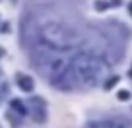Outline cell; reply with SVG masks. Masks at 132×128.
Here are the masks:
<instances>
[{"instance_id": "cell-5", "label": "cell", "mask_w": 132, "mask_h": 128, "mask_svg": "<svg viewBox=\"0 0 132 128\" xmlns=\"http://www.w3.org/2000/svg\"><path fill=\"white\" fill-rule=\"evenodd\" d=\"M10 108H12V111L19 113L20 116H24V115L27 113V106L24 105L22 100H19V98H14V100L10 101Z\"/></svg>"}, {"instance_id": "cell-4", "label": "cell", "mask_w": 132, "mask_h": 128, "mask_svg": "<svg viewBox=\"0 0 132 128\" xmlns=\"http://www.w3.org/2000/svg\"><path fill=\"white\" fill-rule=\"evenodd\" d=\"M17 84H19V88L22 89V91H26V93H32L34 91V79L31 78V76H26V74H17Z\"/></svg>"}, {"instance_id": "cell-9", "label": "cell", "mask_w": 132, "mask_h": 128, "mask_svg": "<svg viewBox=\"0 0 132 128\" xmlns=\"http://www.w3.org/2000/svg\"><path fill=\"white\" fill-rule=\"evenodd\" d=\"M4 54H5V51H4V47H0V57H4Z\"/></svg>"}, {"instance_id": "cell-1", "label": "cell", "mask_w": 132, "mask_h": 128, "mask_svg": "<svg viewBox=\"0 0 132 128\" xmlns=\"http://www.w3.org/2000/svg\"><path fill=\"white\" fill-rule=\"evenodd\" d=\"M105 64L100 57L81 51L71 57V73L76 81V88H92L98 83Z\"/></svg>"}, {"instance_id": "cell-7", "label": "cell", "mask_w": 132, "mask_h": 128, "mask_svg": "<svg viewBox=\"0 0 132 128\" xmlns=\"http://www.w3.org/2000/svg\"><path fill=\"white\" fill-rule=\"evenodd\" d=\"M117 100L119 101H129L130 100V93H129L127 89H120V91L117 93Z\"/></svg>"}, {"instance_id": "cell-8", "label": "cell", "mask_w": 132, "mask_h": 128, "mask_svg": "<svg viewBox=\"0 0 132 128\" xmlns=\"http://www.w3.org/2000/svg\"><path fill=\"white\" fill-rule=\"evenodd\" d=\"M95 7H97V10H105V8L109 7V2H103V0H97L95 2Z\"/></svg>"}, {"instance_id": "cell-10", "label": "cell", "mask_w": 132, "mask_h": 128, "mask_svg": "<svg viewBox=\"0 0 132 128\" xmlns=\"http://www.w3.org/2000/svg\"><path fill=\"white\" fill-rule=\"evenodd\" d=\"M129 14H130V15H132V2H130V4H129Z\"/></svg>"}, {"instance_id": "cell-3", "label": "cell", "mask_w": 132, "mask_h": 128, "mask_svg": "<svg viewBox=\"0 0 132 128\" xmlns=\"http://www.w3.org/2000/svg\"><path fill=\"white\" fill-rule=\"evenodd\" d=\"M92 128H132L130 123L127 121H112V120H103V121H97L92 125Z\"/></svg>"}, {"instance_id": "cell-6", "label": "cell", "mask_w": 132, "mask_h": 128, "mask_svg": "<svg viewBox=\"0 0 132 128\" xmlns=\"http://www.w3.org/2000/svg\"><path fill=\"white\" fill-rule=\"evenodd\" d=\"M119 79H120L119 76H110V78L103 83V88H105V89H112L113 86H115L117 83H119Z\"/></svg>"}, {"instance_id": "cell-2", "label": "cell", "mask_w": 132, "mask_h": 128, "mask_svg": "<svg viewBox=\"0 0 132 128\" xmlns=\"http://www.w3.org/2000/svg\"><path fill=\"white\" fill-rule=\"evenodd\" d=\"M29 105L32 106V120L36 123H46L47 120V110H46V101L39 96H32L29 98Z\"/></svg>"}, {"instance_id": "cell-11", "label": "cell", "mask_w": 132, "mask_h": 128, "mask_svg": "<svg viewBox=\"0 0 132 128\" xmlns=\"http://www.w3.org/2000/svg\"><path fill=\"white\" fill-rule=\"evenodd\" d=\"M129 78L132 79V67H130V71H129Z\"/></svg>"}]
</instances>
